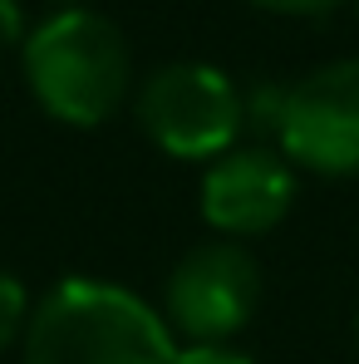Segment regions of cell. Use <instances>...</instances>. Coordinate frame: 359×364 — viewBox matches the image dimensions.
I'll return each mask as SVG.
<instances>
[{
    "instance_id": "1",
    "label": "cell",
    "mask_w": 359,
    "mask_h": 364,
    "mask_svg": "<svg viewBox=\"0 0 359 364\" xmlns=\"http://www.w3.org/2000/svg\"><path fill=\"white\" fill-rule=\"evenodd\" d=\"M20 355L25 364H173L178 340L138 291L64 276L35 301Z\"/></svg>"
},
{
    "instance_id": "2",
    "label": "cell",
    "mask_w": 359,
    "mask_h": 364,
    "mask_svg": "<svg viewBox=\"0 0 359 364\" xmlns=\"http://www.w3.org/2000/svg\"><path fill=\"white\" fill-rule=\"evenodd\" d=\"M20 69L35 104L69 128L109 123L133 89L123 30L89 5H69L30 25L20 45Z\"/></svg>"
},
{
    "instance_id": "3",
    "label": "cell",
    "mask_w": 359,
    "mask_h": 364,
    "mask_svg": "<svg viewBox=\"0 0 359 364\" xmlns=\"http://www.w3.org/2000/svg\"><path fill=\"white\" fill-rule=\"evenodd\" d=\"M138 128L153 148L178 163H217L246 128V94L202 60H173L153 69L133 99Z\"/></svg>"
},
{
    "instance_id": "4",
    "label": "cell",
    "mask_w": 359,
    "mask_h": 364,
    "mask_svg": "<svg viewBox=\"0 0 359 364\" xmlns=\"http://www.w3.org/2000/svg\"><path fill=\"white\" fill-rule=\"evenodd\" d=\"M271 138L291 168L315 178L359 173V60H330L281 84Z\"/></svg>"
},
{
    "instance_id": "5",
    "label": "cell",
    "mask_w": 359,
    "mask_h": 364,
    "mask_svg": "<svg viewBox=\"0 0 359 364\" xmlns=\"http://www.w3.org/2000/svg\"><path fill=\"white\" fill-rule=\"evenodd\" d=\"M261 305V266L241 242H202L182 251L163 286V320L178 345L237 340Z\"/></svg>"
},
{
    "instance_id": "6",
    "label": "cell",
    "mask_w": 359,
    "mask_h": 364,
    "mask_svg": "<svg viewBox=\"0 0 359 364\" xmlns=\"http://www.w3.org/2000/svg\"><path fill=\"white\" fill-rule=\"evenodd\" d=\"M296 192V168L281 158V148L251 143V148H232L217 163H207L197 207L212 232H222L227 242H246V237L276 232L291 217Z\"/></svg>"
},
{
    "instance_id": "7",
    "label": "cell",
    "mask_w": 359,
    "mask_h": 364,
    "mask_svg": "<svg viewBox=\"0 0 359 364\" xmlns=\"http://www.w3.org/2000/svg\"><path fill=\"white\" fill-rule=\"evenodd\" d=\"M30 291H25V281L20 276H10V271H0V350H10V345H20L25 340V325H30Z\"/></svg>"
},
{
    "instance_id": "8",
    "label": "cell",
    "mask_w": 359,
    "mask_h": 364,
    "mask_svg": "<svg viewBox=\"0 0 359 364\" xmlns=\"http://www.w3.org/2000/svg\"><path fill=\"white\" fill-rule=\"evenodd\" d=\"M173 364H256L246 350H237V340H222V345H178Z\"/></svg>"
},
{
    "instance_id": "9",
    "label": "cell",
    "mask_w": 359,
    "mask_h": 364,
    "mask_svg": "<svg viewBox=\"0 0 359 364\" xmlns=\"http://www.w3.org/2000/svg\"><path fill=\"white\" fill-rule=\"evenodd\" d=\"M30 25H25V5L20 0H0V50H15L25 45Z\"/></svg>"
},
{
    "instance_id": "10",
    "label": "cell",
    "mask_w": 359,
    "mask_h": 364,
    "mask_svg": "<svg viewBox=\"0 0 359 364\" xmlns=\"http://www.w3.org/2000/svg\"><path fill=\"white\" fill-rule=\"evenodd\" d=\"M251 5L256 10H271V15H330L345 0H251Z\"/></svg>"
},
{
    "instance_id": "11",
    "label": "cell",
    "mask_w": 359,
    "mask_h": 364,
    "mask_svg": "<svg viewBox=\"0 0 359 364\" xmlns=\"http://www.w3.org/2000/svg\"><path fill=\"white\" fill-rule=\"evenodd\" d=\"M55 5H60V10H69V5H84V0H55Z\"/></svg>"
},
{
    "instance_id": "12",
    "label": "cell",
    "mask_w": 359,
    "mask_h": 364,
    "mask_svg": "<svg viewBox=\"0 0 359 364\" xmlns=\"http://www.w3.org/2000/svg\"><path fill=\"white\" fill-rule=\"evenodd\" d=\"M355 340H359V315H355Z\"/></svg>"
}]
</instances>
